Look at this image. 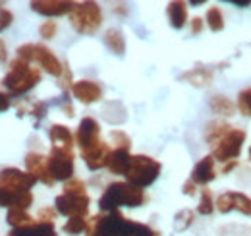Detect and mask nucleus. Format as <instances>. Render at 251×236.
I'll list each match as a JSON object with an SVG mask.
<instances>
[{
  "instance_id": "f257e3e1",
  "label": "nucleus",
  "mask_w": 251,
  "mask_h": 236,
  "mask_svg": "<svg viewBox=\"0 0 251 236\" xmlns=\"http://www.w3.org/2000/svg\"><path fill=\"white\" fill-rule=\"evenodd\" d=\"M85 236H160V233L145 223L127 219L122 211H100L87 219Z\"/></svg>"
},
{
  "instance_id": "f03ea898",
  "label": "nucleus",
  "mask_w": 251,
  "mask_h": 236,
  "mask_svg": "<svg viewBox=\"0 0 251 236\" xmlns=\"http://www.w3.org/2000/svg\"><path fill=\"white\" fill-rule=\"evenodd\" d=\"M147 202L145 190L133 186L131 182H110L102 196L99 198V209L102 213H110V211H120L122 207H141Z\"/></svg>"
},
{
  "instance_id": "7ed1b4c3",
  "label": "nucleus",
  "mask_w": 251,
  "mask_h": 236,
  "mask_svg": "<svg viewBox=\"0 0 251 236\" xmlns=\"http://www.w3.org/2000/svg\"><path fill=\"white\" fill-rule=\"evenodd\" d=\"M39 84H41V70L18 57L10 62L8 72L0 80V86L10 95H25Z\"/></svg>"
},
{
  "instance_id": "20e7f679",
  "label": "nucleus",
  "mask_w": 251,
  "mask_h": 236,
  "mask_svg": "<svg viewBox=\"0 0 251 236\" xmlns=\"http://www.w3.org/2000/svg\"><path fill=\"white\" fill-rule=\"evenodd\" d=\"M16 57L29 64H39L41 70H45L47 74L54 76V78H60L64 72V62L47 45L43 43H25V45H20L18 51H16Z\"/></svg>"
},
{
  "instance_id": "39448f33",
  "label": "nucleus",
  "mask_w": 251,
  "mask_h": 236,
  "mask_svg": "<svg viewBox=\"0 0 251 236\" xmlns=\"http://www.w3.org/2000/svg\"><path fill=\"white\" fill-rule=\"evenodd\" d=\"M70 26L79 35H93L102 26V10L97 0L75 2L74 10L68 14Z\"/></svg>"
},
{
  "instance_id": "423d86ee",
  "label": "nucleus",
  "mask_w": 251,
  "mask_h": 236,
  "mask_svg": "<svg viewBox=\"0 0 251 236\" xmlns=\"http://www.w3.org/2000/svg\"><path fill=\"white\" fill-rule=\"evenodd\" d=\"M162 165L158 163L157 159L149 157V155H131L127 173H126V180L131 182L137 188H149L151 184L157 182V178L160 177Z\"/></svg>"
},
{
  "instance_id": "0eeeda50",
  "label": "nucleus",
  "mask_w": 251,
  "mask_h": 236,
  "mask_svg": "<svg viewBox=\"0 0 251 236\" xmlns=\"http://www.w3.org/2000/svg\"><path fill=\"white\" fill-rule=\"evenodd\" d=\"M246 130L242 128H232L219 144L213 148V157L219 163H228V161H236L242 155V149L246 144Z\"/></svg>"
},
{
  "instance_id": "6e6552de",
  "label": "nucleus",
  "mask_w": 251,
  "mask_h": 236,
  "mask_svg": "<svg viewBox=\"0 0 251 236\" xmlns=\"http://www.w3.org/2000/svg\"><path fill=\"white\" fill-rule=\"evenodd\" d=\"M74 151H64V149H50L47 163H49V171L56 182H66L70 178H74L75 173V161H74Z\"/></svg>"
},
{
  "instance_id": "1a4fd4ad",
  "label": "nucleus",
  "mask_w": 251,
  "mask_h": 236,
  "mask_svg": "<svg viewBox=\"0 0 251 236\" xmlns=\"http://www.w3.org/2000/svg\"><path fill=\"white\" fill-rule=\"evenodd\" d=\"M89 204H91V198L87 194H66V192H62L54 200L56 211L64 217H87Z\"/></svg>"
},
{
  "instance_id": "9d476101",
  "label": "nucleus",
  "mask_w": 251,
  "mask_h": 236,
  "mask_svg": "<svg viewBox=\"0 0 251 236\" xmlns=\"http://www.w3.org/2000/svg\"><path fill=\"white\" fill-rule=\"evenodd\" d=\"M100 142V126L93 117H83L79 120V126L75 130V146L79 151L93 148Z\"/></svg>"
},
{
  "instance_id": "9b49d317",
  "label": "nucleus",
  "mask_w": 251,
  "mask_h": 236,
  "mask_svg": "<svg viewBox=\"0 0 251 236\" xmlns=\"http://www.w3.org/2000/svg\"><path fill=\"white\" fill-rule=\"evenodd\" d=\"M29 6L39 16L60 18V16H68L74 10L75 0H29Z\"/></svg>"
},
{
  "instance_id": "f8f14e48",
  "label": "nucleus",
  "mask_w": 251,
  "mask_h": 236,
  "mask_svg": "<svg viewBox=\"0 0 251 236\" xmlns=\"http://www.w3.org/2000/svg\"><path fill=\"white\" fill-rule=\"evenodd\" d=\"M25 171L37 178V182H43L45 186H54L56 180L52 178L50 171H49V163H47V157L43 153H37V151H29L25 155Z\"/></svg>"
},
{
  "instance_id": "ddd939ff",
  "label": "nucleus",
  "mask_w": 251,
  "mask_h": 236,
  "mask_svg": "<svg viewBox=\"0 0 251 236\" xmlns=\"http://www.w3.org/2000/svg\"><path fill=\"white\" fill-rule=\"evenodd\" d=\"M33 206L31 190H16L12 186H6L0 182V207H18V209H29Z\"/></svg>"
},
{
  "instance_id": "4468645a",
  "label": "nucleus",
  "mask_w": 251,
  "mask_h": 236,
  "mask_svg": "<svg viewBox=\"0 0 251 236\" xmlns=\"http://www.w3.org/2000/svg\"><path fill=\"white\" fill-rule=\"evenodd\" d=\"M79 153H81V159H83V163H85V167L89 171H100V169H104L108 165V157H110L112 149L106 142L100 140L99 144H95L93 148L83 149Z\"/></svg>"
},
{
  "instance_id": "2eb2a0df",
  "label": "nucleus",
  "mask_w": 251,
  "mask_h": 236,
  "mask_svg": "<svg viewBox=\"0 0 251 236\" xmlns=\"http://www.w3.org/2000/svg\"><path fill=\"white\" fill-rule=\"evenodd\" d=\"M0 182L6 186H12L16 190H31L37 184V178L29 175L27 171H22L16 167H6V169H0Z\"/></svg>"
},
{
  "instance_id": "dca6fc26",
  "label": "nucleus",
  "mask_w": 251,
  "mask_h": 236,
  "mask_svg": "<svg viewBox=\"0 0 251 236\" xmlns=\"http://www.w3.org/2000/svg\"><path fill=\"white\" fill-rule=\"evenodd\" d=\"M191 180L197 184V186H209L215 178H217V159L211 155H205L203 159H199L195 163V167L191 169Z\"/></svg>"
},
{
  "instance_id": "f3484780",
  "label": "nucleus",
  "mask_w": 251,
  "mask_h": 236,
  "mask_svg": "<svg viewBox=\"0 0 251 236\" xmlns=\"http://www.w3.org/2000/svg\"><path fill=\"white\" fill-rule=\"evenodd\" d=\"M72 95L83 105H93L102 99V88L93 80H79V82H74Z\"/></svg>"
},
{
  "instance_id": "a211bd4d",
  "label": "nucleus",
  "mask_w": 251,
  "mask_h": 236,
  "mask_svg": "<svg viewBox=\"0 0 251 236\" xmlns=\"http://www.w3.org/2000/svg\"><path fill=\"white\" fill-rule=\"evenodd\" d=\"M49 138L52 149H64V151H74L75 146V134L64 124H52L49 128Z\"/></svg>"
},
{
  "instance_id": "6ab92c4d",
  "label": "nucleus",
  "mask_w": 251,
  "mask_h": 236,
  "mask_svg": "<svg viewBox=\"0 0 251 236\" xmlns=\"http://www.w3.org/2000/svg\"><path fill=\"white\" fill-rule=\"evenodd\" d=\"M8 236H58L54 223H45V221H33L31 225L12 229Z\"/></svg>"
},
{
  "instance_id": "aec40b11",
  "label": "nucleus",
  "mask_w": 251,
  "mask_h": 236,
  "mask_svg": "<svg viewBox=\"0 0 251 236\" xmlns=\"http://www.w3.org/2000/svg\"><path fill=\"white\" fill-rule=\"evenodd\" d=\"M168 24L174 30H182L188 24V2L186 0H170L166 6Z\"/></svg>"
},
{
  "instance_id": "412c9836",
  "label": "nucleus",
  "mask_w": 251,
  "mask_h": 236,
  "mask_svg": "<svg viewBox=\"0 0 251 236\" xmlns=\"http://www.w3.org/2000/svg\"><path fill=\"white\" fill-rule=\"evenodd\" d=\"M16 109H18V117H25V115H29V117L35 118L37 124L47 117V111H49L47 103H43V101H35V99H22V101L16 105Z\"/></svg>"
},
{
  "instance_id": "4be33fe9",
  "label": "nucleus",
  "mask_w": 251,
  "mask_h": 236,
  "mask_svg": "<svg viewBox=\"0 0 251 236\" xmlns=\"http://www.w3.org/2000/svg\"><path fill=\"white\" fill-rule=\"evenodd\" d=\"M129 161H131V153H129L127 149H112V153H110V157H108L106 169H108L112 175L126 177L127 167H129Z\"/></svg>"
},
{
  "instance_id": "5701e85b",
  "label": "nucleus",
  "mask_w": 251,
  "mask_h": 236,
  "mask_svg": "<svg viewBox=\"0 0 251 236\" xmlns=\"http://www.w3.org/2000/svg\"><path fill=\"white\" fill-rule=\"evenodd\" d=\"M230 130H232V126H230L228 122H224V120H211V122L205 124L203 138H205V142H207L209 146L215 148Z\"/></svg>"
},
{
  "instance_id": "b1692460",
  "label": "nucleus",
  "mask_w": 251,
  "mask_h": 236,
  "mask_svg": "<svg viewBox=\"0 0 251 236\" xmlns=\"http://www.w3.org/2000/svg\"><path fill=\"white\" fill-rule=\"evenodd\" d=\"M102 41H104L106 49H108L112 55H116V57H124L126 55V39L120 30H114V28L106 30Z\"/></svg>"
},
{
  "instance_id": "393cba45",
  "label": "nucleus",
  "mask_w": 251,
  "mask_h": 236,
  "mask_svg": "<svg viewBox=\"0 0 251 236\" xmlns=\"http://www.w3.org/2000/svg\"><path fill=\"white\" fill-rule=\"evenodd\" d=\"M182 80H186L188 84L195 86V88H205V86L211 84L213 72H211L207 66H195V68H191L189 72H186V74L182 76Z\"/></svg>"
},
{
  "instance_id": "a878e982",
  "label": "nucleus",
  "mask_w": 251,
  "mask_h": 236,
  "mask_svg": "<svg viewBox=\"0 0 251 236\" xmlns=\"http://www.w3.org/2000/svg\"><path fill=\"white\" fill-rule=\"evenodd\" d=\"M209 107L215 115H220V117H234L236 115V105L224 95H213L209 99Z\"/></svg>"
},
{
  "instance_id": "bb28decb",
  "label": "nucleus",
  "mask_w": 251,
  "mask_h": 236,
  "mask_svg": "<svg viewBox=\"0 0 251 236\" xmlns=\"http://www.w3.org/2000/svg\"><path fill=\"white\" fill-rule=\"evenodd\" d=\"M217 211V206H215V196H213V190L203 186L199 190V204H197V213L203 215V217H209Z\"/></svg>"
},
{
  "instance_id": "cd10ccee",
  "label": "nucleus",
  "mask_w": 251,
  "mask_h": 236,
  "mask_svg": "<svg viewBox=\"0 0 251 236\" xmlns=\"http://www.w3.org/2000/svg\"><path fill=\"white\" fill-rule=\"evenodd\" d=\"M33 221H35V219H33L31 215L27 213V209H18V207H12V209H8V213H6V223H8L12 229L31 225Z\"/></svg>"
},
{
  "instance_id": "c85d7f7f",
  "label": "nucleus",
  "mask_w": 251,
  "mask_h": 236,
  "mask_svg": "<svg viewBox=\"0 0 251 236\" xmlns=\"http://www.w3.org/2000/svg\"><path fill=\"white\" fill-rule=\"evenodd\" d=\"M230 200H232V211H238L246 217H251V198L248 194L230 192Z\"/></svg>"
},
{
  "instance_id": "c756f323",
  "label": "nucleus",
  "mask_w": 251,
  "mask_h": 236,
  "mask_svg": "<svg viewBox=\"0 0 251 236\" xmlns=\"http://www.w3.org/2000/svg\"><path fill=\"white\" fill-rule=\"evenodd\" d=\"M87 229V217H68V221L64 223L62 231L68 236H79L85 233Z\"/></svg>"
},
{
  "instance_id": "7c9ffc66",
  "label": "nucleus",
  "mask_w": 251,
  "mask_h": 236,
  "mask_svg": "<svg viewBox=\"0 0 251 236\" xmlns=\"http://www.w3.org/2000/svg\"><path fill=\"white\" fill-rule=\"evenodd\" d=\"M205 22L211 31H222L224 30V14L219 6H211L205 14Z\"/></svg>"
},
{
  "instance_id": "2f4dec72",
  "label": "nucleus",
  "mask_w": 251,
  "mask_h": 236,
  "mask_svg": "<svg viewBox=\"0 0 251 236\" xmlns=\"http://www.w3.org/2000/svg\"><path fill=\"white\" fill-rule=\"evenodd\" d=\"M193 221H195V213L191 209H180L176 213V217H174V231L176 233L188 231L189 227L193 225Z\"/></svg>"
},
{
  "instance_id": "473e14b6",
  "label": "nucleus",
  "mask_w": 251,
  "mask_h": 236,
  "mask_svg": "<svg viewBox=\"0 0 251 236\" xmlns=\"http://www.w3.org/2000/svg\"><path fill=\"white\" fill-rule=\"evenodd\" d=\"M236 107H238V111L242 113V117L251 118V86L246 89H242V91L238 93Z\"/></svg>"
},
{
  "instance_id": "72a5a7b5",
  "label": "nucleus",
  "mask_w": 251,
  "mask_h": 236,
  "mask_svg": "<svg viewBox=\"0 0 251 236\" xmlns=\"http://www.w3.org/2000/svg\"><path fill=\"white\" fill-rule=\"evenodd\" d=\"M110 142L114 144V149H131V140L124 130H110Z\"/></svg>"
},
{
  "instance_id": "f704fd0d",
  "label": "nucleus",
  "mask_w": 251,
  "mask_h": 236,
  "mask_svg": "<svg viewBox=\"0 0 251 236\" xmlns=\"http://www.w3.org/2000/svg\"><path fill=\"white\" fill-rule=\"evenodd\" d=\"M62 190L66 194H87V186H85V182L81 180V178H70V180H66L62 186Z\"/></svg>"
},
{
  "instance_id": "c9c22d12",
  "label": "nucleus",
  "mask_w": 251,
  "mask_h": 236,
  "mask_svg": "<svg viewBox=\"0 0 251 236\" xmlns=\"http://www.w3.org/2000/svg\"><path fill=\"white\" fill-rule=\"evenodd\" d=\"M56 31H58V24L54 20H47L39 26V35L45 39V41H50L56 37Z\"/></svg>"
},
{
  "instance_id": "e433bc0d",
  "label": "nucleus",
  "mask_w": 251,
  "mask_h": 236,
  "mask_svg": "<svg viewBox=\"0 0 251 236\" xmlns=\"http://www.w3.org/2000/svg\"><path fill=\"white\" fill-rule=\"evenodd\" d=\"M58 82V88L62 89V91H72V86H74V76H72V70H70V66L64 62V72L60 78H56Z\"/></svg>"
},
{
  "instance_id": "4c0bfd02",
  "label": "nucleus",
  "mask_w": 251,
  "mask_h": 236,
  "mask_svg": "<svg viewBox=\"0 0 251 236\" xmlns=\"http://www.w3.org/2000/svg\"><path fill=\"white\" fill-rule=\"evenodd\" d=\"M58 215H60V213L56 211V207H54V206L41 207V209H39V213H37V221H45V223H54Z\"/></svg>"
},
{
  "instance_id": "58836bf2",
  "label": "nucleus",
  "mask_w": 251,
  "mask_h": 236,
  "mask_svg": "<svg viewBox=\"0 0 251 236\" xmlns=\"http://www.w3.org/2000/svg\"><path fill=\"white\" fill-rule=\"evenodd\" d=\"M106 2L110 4V10H112L116 16L126 18V16L129 14V6H127V2H126V0H106Z\"/></svg>"
},
{
  "instance_id": "ea45409f",
  "label": "nucleus",
  "mask_w": 251,
  "mask_h": 236,
  "mask_svg": "<svg viewBox=\"0 0 251 236\" xmlns=\"http://www.w3.org/2000/svg\"><path fill=\"white\" fill-rule=\"evenodd\" d=\"M12 22H14V14L10 10H6V8H0V33L6 28H10Z\"/></svg>"
},
{
  "instance_id": "a19ab883",
  "label": "nucleus",
  "mask_w": 251,
  "mask_h": 236,
  "mask_svg": "<svg viewBox=\"0 0 251 236\" xmlns=\"http://www.w3.org/2000/svg\"><path fill=\"white\" fill-rule=\"evenodd\" d=\"M182 192L186 194V196H189V198H195V194L199 192V186L189 178V180H186L184 182V186H182Z\"/></svg>"
},
{
  "instance_id": "79ce46f5",
  "label": "nucleus",
  "mask_w": 251,
  "mask_h": 236,
  "mask_svg": "<svg viewBox=\"0 0 251 236\" xmlns=\"http://www.w3.org/2000/svg\"><path fill=\"white\" fill-rule=\"evenodd\" d=\"M203 28H205L203 18H193V20L189 22V31H191V35H201Z\"/></svg>"
},
{
  "instance_id": "37998d69",
  "label": "nucleus",
  "mask_w": 251,
  "mask_h": 236,
  "mask_svg": "<svg viewBox=\"0 0 251 236\" xmlns=\"http://www.w3.org/2000/svg\"><path fill=\"white\" fill-rule=\"evenodd\" d=\"M10 105H12V101H10V93L0 91V113L8 111V109H10Z\"/></svg>"
},
{
  "instance_id": "c03bdc74",
  "label": "nucleus",
  "mask_w": 251,
  "mask_h": 236,
  "mask_svg": "<svg viewBox=\"0 0 251 236\" xmlns=\"http://www.w3.org/2000/svg\"><path fill=\"white\" fill-rule=\"evenodd\" d=\"M60 109H62V113H64V115H66V117H68V118H74V117H75V111H74V105H72L70 101H66V99H64L62 103H60Z\"/></svg>"
},
{
  "instance_id": "a18cd8bd",
  "label": "nucleus",
  "mask_w": 251,
  "mask_h": 236,
  "mask_svg": "<svg viewBox=\"0 0 251 236\" xmlns=\"http://www.w3.org/2000/svg\"><path fill=\"white\" fill-rule=\"evenodd\" d=\"M238 167V159L236 161H228V163H222V169H220V173L222 175H230L234 169Z\"/></svg>"
},
{
  "instance_id": "49530a36",
  "label": "nucleus",
  "mask_w": 251,
  "mask_h": 236,
  "mask_svg": "<svg viewBox=\"0 0 251 236\" xmlns=\"http://www.w3.org/2000/svg\"><path fill=\"white\" fill-rule=\"evenodd\" d=\"M8 60V49H6V43L0 39V66H4Z\"/></svg>"
},
{
  "instance_id": "de8ad7c7",
  "label": "nucleus",
  "mask_w": 251,
  "mask_h": 236,
  "mask_svg": "<svg viewBox=\"0 0 251 236\" xmlns=\"http://www.w3.org/2000/svg\"><path fill=\"white\" fill-rule=\"evenodd\" d=\"M222 2H230V4H234L238 8H248V6H251V0H222Z\"/></svg>"
},
{
  "instance_id": "09e8293b",
  "label": "nucleus",
  "mask_w": 251,
  "mask_h": 236,
  "mask_svg": "<svg viewBox=\"0 0 251 236\" xmlns=\"http://www.w3.org/2000/svg\"><path fill=\"white\" fill-rule=\"evenodd\" d=\"M191 6H201V4H205L207 0H188Z\"/></svg>"
},
{
  "instance_id": "8fccbe9b",
  "label": "nucleus",
  "mask_w": 251,
  "mask_h": 236,
  "mask_svg": "<svg viewBox=\"0 0 251 236\" xmlns=\"http://www.w3.org/2000/svg\"><path fill=\"white\" fill-rule=\"evenodd\" d=\"M250 161H251V146H250Z\"/></svg>"
}]
</instances>
